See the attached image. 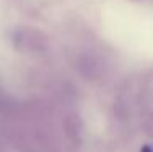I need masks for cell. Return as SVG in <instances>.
<instances>
[]
</instances>
